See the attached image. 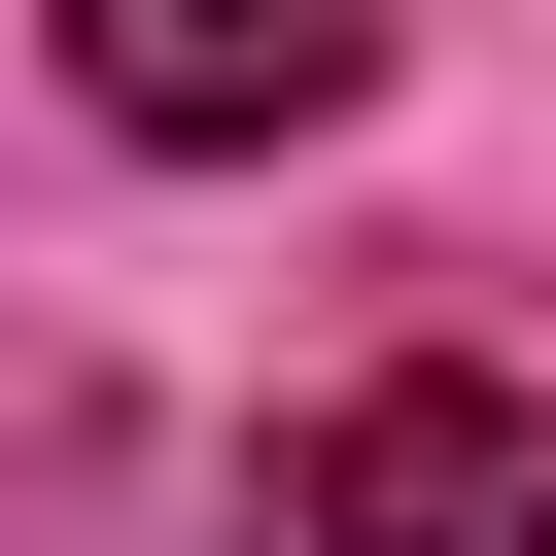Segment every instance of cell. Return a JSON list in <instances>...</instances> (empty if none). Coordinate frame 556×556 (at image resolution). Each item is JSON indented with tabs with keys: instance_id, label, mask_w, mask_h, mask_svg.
Returning a JSON list of instances; mask_svg holds the SVG:
<instances>
[{
	"instance_id": "obj_1",
	"label": "cell",
	"mask_w": 556,
	"mask_h": 556,
	"mask_svg": "<svg viewBox=\"0 0 556 556\" xmlns=\"http://www.w3.org/2000/svg\"><path fill=\"white\" fill-rule=\"evenodd\" d=\"M243 556H556V417H521V382H348V417L243 486Z\"/></svg>"
},
{
	"instance_id": "obj_2",
	"label": "cell",
	"mask_w": 556,
	"mask_h": 556,
	"mask_svg": "<svg viewBox=\"0 0 556 556\" xmlns=\"http://www.w3.org/2000/svg\"><path fill=\"white\" fill-rule=\"evenodd\" d=\"M35 35H70L104 139H313V104H382V0H35Z\"/></svg>"
}]
</instances>
